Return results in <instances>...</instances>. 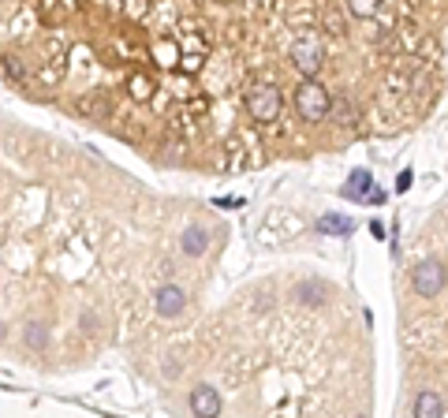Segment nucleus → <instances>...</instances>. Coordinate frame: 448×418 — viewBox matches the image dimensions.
Wrapping results in <instances>:
<instances>
[{
  "label": "nucleus",
  "instance_id": "1",
  "mask_svg": "<svg viewBox=\"0 0 448 418\" xmlns=\"http://www.w3.org/2000/svg\"><path fill=\"white\" fill-rule=\"evenodd\" d=\"M329 104H333V97H329V90L318 83V78L314 75L302 78V86L295 90V109H299L302 120H325Z\"/></svg>",
  "mask_w": 448,
  "mask_h": 418
},
{
  "label": "nucleus",
  "instance_id": "2",
  "mask_svg": "<svg viewBox=\"0 0 448 418\" xmlns=\"http://www.w3.org/2000/svg\"><path fill=\"white\" fill-rule=\"evenodd\" d=\"M281 90L276 86H254L250 90V97H247V109L250 116H254L258 124H273L276 116H281Z\"/></svg>",
  "mask_w": 448,
  "mask_h": 418
},
{
  "label": "nucleus",
  "instance_id": "3",
  "mask_svg": "<svg viewBox=\"0 0 448 418\" xmlns=\"http://www.w3.org/2000/svg\"><path fill=\"white\" fill-rule=\"evenodd\" d=\"M444 280H448V273H444V265L441 261H418L415 265V277H411V284H415V295H423V299H433V295H441L444 292Z\"/></svg>",
  "mask_w": 448,
  "mask_h": 418
},
{
  "label": "nucleus",
  "instance_id": "4",
  "mask_svg": "<svg viewBox=\"0 0 448 418\" xmlns=\"http://www.w3.org/2000/svg\"><path fill=\"white\" fill-rule=\"evenodd\" d=\"M322 42L318 37H295L292 42V64L302 71V75H318L322 68Z\"/></svg>",
  "mask_w": 448,
  "mask_h": 418
},
{
  "label": "nucleus",
  "instance_id": "5",
  "mask_svg": "<svg viewBox=\"0 0 448 418\" xmlns=\"http://www.w3.org/2000/svg\"><path fill=\"white\" fill-rule=\"evenodd\" d=\"M191 411L194 414H202V418H217L224 411V403H220V392L213 385H199L191 392Z\"/></svg>",
  "mask_w": 448,
  "mask_h": 418
},
{
  "label": "nucleus",
  "instance_id": "6",
  "mask_svg": "<svg viewBox=\"0 0 448 418\" xmlns=\"http://www.w3.org/2000/svg\"><path fill=\"white\" fill-rule=\"evenodd\" d=\"M183 306H187V295H183L176 284H165L161 292H157V310H161L165 318H176Z\"/></svg>",
  "mask_w": 448,
  "mask_h": 418
},
{
  "label": "nucleus",
  "instance_id": "7",
  "mask_svg": "<svg viewBox=\"0 0 448 418\" xmlns=\"http://www.w3.org/2000/svg\"><path fill=\"white\" fill-rule=\"evenodd\" d=\"M374 191V176L366 172V168H359V172H351L348 183H344V198L351 202H366V194Z\"/></svg>",
  "mask_w": 448,
  "mask_h": 418
},
{
  "label": "nucleus",
  "instance_id": "8",
  "mask_svg": "<svg viewBox=\"0 0 448 418\" xmlns=\"http://www.w3.org/2000/svg\"><path fill=\"white\" fill-rule=\"evenodd\" d=\"M314 232H318V235H351L355 232V220L351 217H340V213H325V217H318Z\"/></svg>",
  "mask_w": 448,
  "mask_h": 418
},
{
  "label": "nucleus",
  "instance_id": "9",
  "mask_svg": "<svg viewBox=\"0 0 448 418\" xmlns=\"http://www.w3.org/2000/svg\"><path fill=\"white\" fill-rule=\"evenodd\" d=\"M415 414L418 418H437V414H444V400L437 396V392H418V400H415Z\"/></svg>",
  "mask_w": 448,
  "mask_h": 418
},
{
  "label": "nucleus",
  "instance_id": "10",
  "mask_svg": "<svg viewBox=\"0 0 448 418\" xmlns=\"http://www.w3.org/2000/svg\"><path fill=\"white\" fill-rule=\"evenodd\" d=\"M209 246V235L202 228H187L183 232V254H202Z\"/></svg>",
  "mask_w": 448,
  "mask_h": 418
},
{
  "label": "nucleus",
  "instance_id": "11",
  "mask_svg": "<svg viewBox=\"0 0 448 418\" xmlns=\"http://www.w3.org/2000/svg\"><path fill=\"white\" fill-rule=\"evenodd\" d=\"M23 336H26V344H30L34 351H42V347L49 344V329H45V325H37V321H34V325H26V333H23Z\"/></svg>",
  "mask_w": 448,
  "mask_h": 418
},
{
  "label": "nucleus",
  "instance_id": "12",
  "mask_svg": "<svg viewBox=\"0 0 448 418\" xmlns=\"http://www.w3.org/2000/svg\"><path fill=\"white\" fill-rule=\"evenodd\" d=\"M351 16L355 19H374V11L381 8V0H348Z\"/></svg>",
  "mask_w": 448,
  "mask_h": 418
},
{
  "label": "nucleus",
  "instance_id": "13",
  "mask_svg": "<svg viewBox=\"0 0 448 418\" xmlns=\"http://www.w3.org/2000/svg\"><path fill=\"white\" fill-rule=\"evenodd\" d=\"M329 116H333L336 124H355V109H351V101H333V104H329Z\"/></svg>",
  "mask_w": 448,
  "mask_h": 418
},
{
  "label": "nucleus",
  "instance_id": "14",
  "mask_svg": "<svg viewBox=\"0 0 448 418\" xmlns=\"http://www.w3.org/2000/svg\"><path fill=\"white\" fill-rule=\"evenodd\" d=\"M131 97H135V101H150L153 97V83H150L146 75L131 78Z\"/></svg>",
  "mask_w": 448,
  "mask_h": 418
},
{
  "label": "nucleus",
  "instance_id": "15",
  "mask_svg": "<svg viewBox=\"0 0 448 418\" xmlns=\"http://www.w3.org/2000/svg\"><path fill=\"white\" fill-rule=\"evenodd\" d=\"M322 287H314V284H299V299H302V303H314V306H318L322 303Z\"/></svg>",
  "mask_w": 448,
  "mask_h": 418
},
{
  "label": "nucleus",
  "instance_id": "16",
  "mask_svg": "<svg viewBox=\"0 0 448 418\" xmlns=\"http://www.w3.org/2000/svg\"><path fill=\"white\" fill-rule=\"evenodd\" d=\"M411 183H415V172H411V168H403V172L396 176V191H400V194L411 191Z\"/></svg>",
  "mask_w": 448,
  "mask_h": 418
},
{
  "label": "nucleus",
  "instance_id": "17",
  "mask_svg": "<svg viewBox=\"0 0 448 418\" xmlns=\"http://www.w3.org/2000/svg\"><path fill=\"white\" fill-rule=\"evenodd\" d=\"M325 30H329V34H340L344 26H340V19H336V16H325Z\"/></svg>",
  "mask_w": 448,
  "mask_h": 418
},
{
  "label": "nucleus",
  "instance_id": "18",
  "mask_svg": "<svg viewBox=\"0 0 448 418\" xmlns=\"http://www.w3.org/2000/svg\"><path fill=\"white\" fill-rule=\"evenodd\" d=\"M366 202H370V205H381V202H385V191H381V187H374L370 194H366Z\"/></svg>",
  "mask_w": 448,
  "mask_h": 418
},
{
  "label": "nucleus",
  "instance_id": "19",
  "mask_svg": "<svg viewBox=\"0 0 448 418\" xmlns=\"http://www.w3.org/2000/svg\"><path fill=\"white\" fill-rule=\"evenodd\" d=\"M370 235L374 239H385V225H381V220H370Z\"/></svg>",
  "mask_w": 448,
  "mask_h": 418
},
{
  "label": "nucleus",
  "instance_id": "20",
  "mask_svg": "<svg viewBox=\"0 0 448 418\" xmlns=\"http://www.w3.org/2000/svg\"><path fill=\"white\" fill-rule=\"evenodd\" d=\"M0 336H4V329H0Z\"/></svg>",
  "mask_w": 448,
  "mask_h": 418
}]
</instances>
